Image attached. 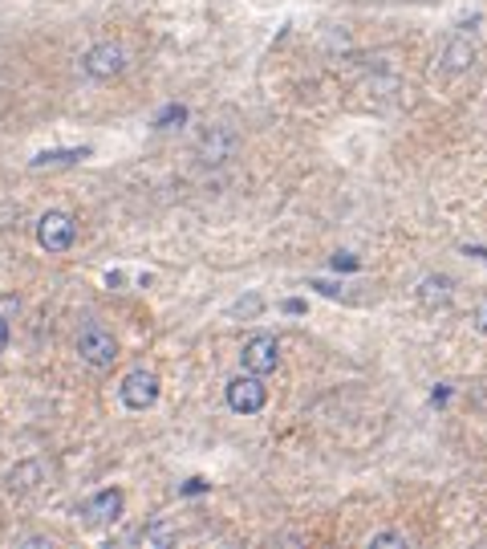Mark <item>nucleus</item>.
Instances as JSON below:
<instances>
[{
	"label": "nucleus",
	"instance_id": "obj_8",
	"mask_svg": "<svg viewBox=\"0 0 487 549\" xmlns=\"http://www.w3.org/2000/svg\"><path fill=\"white\" fill-rule=\"evenodd\" d=\"M236 147H240L236 131H228V126H211V131H203V139H200V159L203 163H228L232 155H236Z\"/></svg>",
	"mask_w": 487,
	"mask_h": 549
},
{
	"label": "nucleus",
	"instance_id": "obj_7",
	"mask_svg": "<svg viewBox=\"0 0 487 549\" xmlns=\"http://www.w3.org/2000/svg\"><path fill=\"white\" fill-rule=\"evenodd\" d=\"M122 505H126V497H122V489H102V492H94L86 501V509H82V517H86V525H110V521H118L122 517Z\"/></svg>",
	"mask_w": 487,
	"mask_h": 549
},
{
	"label": "nucleus",
	"instance_id": "obj_13",
	"mask_svg": "<svg viewBox=\"0 0 487 549\" xmlns=\"http://www.w3.org/2000/svg\"><path fill=\"white\" fill-rule=\"evenodd\" d=\"M138 541H143V545H175V541H179V533H175V525H167V521H151V525H146L143 533H138Z\"/></svg>",
	"mask_w": 487,
	"mask_h": 549
},
{
	"label": "nucleus",
	"instance_id": "obj_9",
	"mask_svg": "<svg viewBox=\"0 0 487 549\" xmlns=\"http://www.w3.org/2000/svg\"><path fill=\"white\" fill-rule=\"evenodd\" d=\"M475 58H479V45H475V37L471 33H455V37L447 41V49H443V69L447 74H463V69H471L475 66Z\"/></svg>",
	"mask_w": 487,
	"mask_h": 549
},
{
	"label": "nucleus",
	"instance_id": "obj_12",
	"mask_svg": "<svg viewBox=\"0 0 487 549\" xmlns=\"http://www.w3.org/2000/svg\"><path fill=\"white\" fill-rule=\"evenodd\" d=\"M86 147H69V151H45L33 159V167H69V163H82L86 159Z\"/></svg>",
	"mask_w": 487,
	"mask_h": 549
},
{
	"label": "nucleus",
	"instance_id": "obj_14",
	"mask_svg": "<svg viewBox=\"0 0 487 549\" xmlns=\"http://www.w3.org/2000/svg\"><path fill=\"white\" fill-rule=\"evenodd\" d=\"M183 123H187V107H179V102L162 107L159 118H154V126H159V131H171V126H183Z\"/></svg>",
	"mask_w": 487,
	"mask_h": 549
},
{
	"label": "nucleus",
	"instance_id": "obj_21",
	"mask_svg": "<svg viewBox=\"0 0 487 549\" xmlns=\"http://www.w3.org/2000/svg\"><path fill=\"white\" fill-rule=\"evenodd\" d=\"M20 545H53V537H25Z\"/></svg>",
	"mask_w": 487,
	"mask_h": 549
},
{
	"label": "nucleus",
	"instance_id": "obj_18",
	"mask_svg": "<svg viewBox=\"0 0 487 549\" xmlns=\"http://www.w3.org/2000/svg\"><path fill=\"white\" fill-rule=\"evenodd\" d=\"M9 338H12V330H9V318L0 314V354H4V346H9Z\"/></svg>",
	"mask_w": 487,
	"mask_h": 549
},
{
	"label": "nucleus",
	"instance_id": "obj_2",
	"mask_svg": "<svg viewBox=\"0 0 487 549\" xmlns=\"http://www.w3.org/2000/svg\"><path fill=\"white\" fill-rule=\"evenodd\" d=\"M82 69H86L94 82H114V77L126 69V49L118 45V41H98V45L86 49Z\"/></svg>",
	"mask_w": 487,
	"mask_h": 549
},
{
	"label": "nucleus",
	"instance_id": "obj_3",
	"mask_svg": "<svg viewBox=\"0 0 487 549\" xmlns=\"http://www.w3.org/2000/svg\"><path fill=\"white\" fill-rule=\"evenodd\" d=\"M268 403V386H264V375H252V370H244V375H236L228 383V407L240 415H256L264 411Z\"/></svg>",
	"mask_w": 487,
	"mask_h": 549
},
{
	"label": "nucleus",
	"instance_id": "obj_17",
	"mask_svg": "<svg viewBox=\"0 0 487 549\" xmlns=\"http://www.w3.org/2000/svg\"><path fill=\"white\" fill-rule=\"evenodd\" d=\"M471 326H475L479 334H487V298L475 301V309H471Z\"/></svg>",
	"mask_w": 487,
	"mask_h": 549
},
{
	"label": "nucleus",
	"instance_id": "obj_5",
	"mask_svg": "<svg viewBox=\"0 0 487 549\" xmlns=\"http://www.w3.org/2000/svg\"><path fill=\"white\" fill-rule=\"evenodd\" d=\"M118 399H122V407H130V411L154 407V399H159V375L146 370V366L130 370V375L122 378V386H118Z\"/></svg>",
	"mask_w": 487,
	"mask_h": 549
},
{
	"label": "nucleus",
	"instance_id": "obj_10",
	"mask_svg": "<svg viewBox=\"0 0 487 549\" xmlns=\"http://www.w3.org/2000/svg\"><path fill=\"white\" fill-rule=\"evenodd\" d=\"M41 484H45V468H41V460H20L17 468L4 476V489H9V497H33Z\"/></svg>",
	"mask_w": 487,
	"mask_h": 549
},
{
	"label": "nucleus",
	"instance_id": "obj_15",
	"mask_svg": "<svg viewBox=\"0 0 487 549\" xmlns=\"http://www.w3.org/2000/svg\"><path fill=\"white\" fill-rule=\"evenodd\" d=\"M370 545L373 549H406L411 545V537H402V533H373Z\"/></svg>",
	"mask_w": 487,
	"mask_h": 549
},
{
	"label": "nucleus",
	"instance_id": "obj_19",
	"mask_svg": "<svg viewBox=\"0 0 487 549\" xmlns=\"http://www.w3.org/2000/svg\"><path fill=\"white\" fill-rule=\"evenodd\" d=\"M285 314H305V301H296V298H288V301H285Z\"/></svg>",
	"mask_w": 487,
	"mask_h": 549
},
{
	"label": "nucleus",
	"instance_id": "obj_16",
	"mask_svg": "<svg viewBox=\"0 0 487 549\" xmlns=\"http://www.w3.org/2000/svg\"><path fill=\"white\" fill-rule=\"evenodd\" d=\"M334 269L337 273H354V269H362V260H357L354 252H337V257H334Z\"/></svg>",
	"mask_w": 487,
	"mask_h": 549
},
{
	"label": "nucleus",
	"instance_id": "obj_20",
	"mask_svg": "<svg viewBox=\"0 0 487 549\" xmlns=\"http://www.w3.org/2000/svg\"><path fill=\"white\" fill-rule=\"evenodd\" d=\"M203 489H208L203 481H187V489H183V492H187V497H195V492H203Z\"/></svg>",
	"mask_w": 487,
	"mask_h": 549
},
{
	"label": "nucleus",
	"instance_id": "obj_6",
	"mask_svg": "<svg viewBox=\"0 0 487 549\" xmlns=\"http://www.w3.org/2000/svg\"><path fill=\"white\" fill-rule=\"evenodd\" d=\"M240 362H244V370H252V375H272L280 366V342L272 334L248 338L244 350H240Z\"/></svg>",
	"mask_w": 487,
	"mask_h": 549
},
{
	"label": "nucleus",
	"instance_id": "obj_1",
	"mask_svg": "<svg viewBox=\"0 0 487 549\" xmlns=\"http://www.w3.org/2000/svg\"><path fill=\"white\" fill-rule=\"evenodd\" d=\"M77 358L86 366H94V370H106V366L118 362V338L110 334L102 322H90V326H82V334H77Z\"/></svg>",
	"mask_w": 487,
	"mask_h": 549
},
{
	"label": "nucleus",
	"instance_id": "obj_11",
	"mask_svg": "<svg viewBox=\"0 0 487 549\" xmlns=\"http://www.w3.org/2000/svg\"><path fill=\"white\" fill-rule=\"evenodd\" d=\"M451 290H455V281L443 277V273H430V277H422L419 285V306L422 309H439L451 301Z\"/></svg>",
	"mask_w": 487,
	"mask_h": 549
},
{
	"label": "nucleus",
	"instance_id": "obj_4",
	"mask_svg": "<svg viewBox=\"0 0 487 549\" xmlns=\"http://www.w3.org/2000/svg\"><path fill=\"white\" fill-rule=\"evenodd\" d=\"M77 241V220L69 212H45L37 220V244L45 252H69Z\"/></svg>",
	"mask_w": 487,
	"mask_h": 549
}]
</instances>
